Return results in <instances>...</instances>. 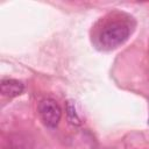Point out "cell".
<instances>
[{
    "mask_svg": "<svg viewBox=\"0 0 149 149\" xmlns=\"http://www.w3.org/2000/svg\"><path fill=\"white\" fill-rule=\"evenodd\" d=\"M129 34L130 29L128 24L125 22H112L101 30L99 42L105 49H115L129 37Z\"/></svg>",
    "mask_w": 149,
    "mask_h": 149,
    "instance_id": "6da1fadb",
    "label": "cell"
},
{
    "mask_svg": "<svg viewBox=\"0 0 149 149\" xmlns=\"http://www.w3.org/2000/svg\"><path fill=\"white\" fill-rule=\"evenodd\" d=\"M37 111L45 126L54 128L58 125L62 116V111L59 105L54 99L45 98L41 100V102L38 104Z\"/></svg>",
    "mask_w": 149,
    "mask_h": 149,
    "instance_id": "7a4b0ae2",
    "label": "cell"
},
{
    "mask_svg": "<svg viewBox=\"0 0 149 149\" xmlns=\"http://www.w3.org/2000/svg\"><path fill=\"white\" fill-rule=\"evenodd\" d=\"M1 94L8 98H14L23 93L24 85L16 79H2L0 84Z\"/></svg>",
    "mask_w": 149,
    "mask_h": 149,
    "instance_id": "3957f363",
    "label": "cell"
},
{
    "mask_svg": "<svg viewBox=\"0 0 149 149\" xmlns=\"http://www.w3.org/2000/svg\"><path fill=\"white\" fill-rule=\"evenodd\" d=\"M66 115H68L69 121L72 125H80V119H79V116H78V114L76 112L74 104L71 100L66 101Z\"/></svg>",
    "mask_w": 149,
    "mask_h": 149,
    "instance_id": "277c9868",
    "label": "cell"
}]
</instances>
